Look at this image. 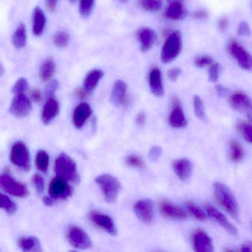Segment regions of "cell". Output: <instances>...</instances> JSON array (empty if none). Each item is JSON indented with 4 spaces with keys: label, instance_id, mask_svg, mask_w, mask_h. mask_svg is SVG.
Segmentation results:
<instances>
[{
    "label": "cell",
    "instance_id": "1",
    "mask_svg": "<svg viewBox=\"0 0 252 252\" xmlns=\"http://www.w3.org/2000/svg\"><path fill=\"white\" fill-rule=\"evenodd\" d=\"M214 192L215 198L221 207L233 218L238 220V203L229 188L222 183L215 182L214 184Z\"/></svg>",
    "mask_w": 252,
    "mask_h": 252
},
{
    "label": "cell",
    "instance_id": "2",
    "mask_svg": "<svg viewBox=\"0 0 252 252\" xmlns=\"http://www.w3.org/2000/svg\"><path fill=\"white\" fill-rule=\"evenodd\" d=\"M183 36L179 31L172 32L165 40L160 51V61L163 64L169 63L176 60L182 52Z\"/></svg>",
    "mask_w": 252,
    "mask_h": 252
},
{
    "label": "cell",
    "instance_id": "3",
    "mask_svg": "<svg viewBox=\"0 0 252 252\" xmlns=\"http://www.w3.org/2000/svg\"><path fill=\"white\" fill-rule=\"evenodd\" d=\"M55 172L57 176L64 178L69 182L79 183L80 177L74 160L65 153H61L55 162Z\"/></svg>",
    "mask_w": 252,
    "mask_h": 252
},
{
    "label": "cell",
    "instance_id": "4",
    "mask_svg": "<svg viewBox=\"0 0 252 252\" xmlns=\"http://www.w3.org/2000/svg\"><path fill=\"white\" fill-rule=\"evenodd\" d=\"M95 181L99 187L106 201L113 203L116 200L121 189L120 182L117 178L109 174H103L97 176Z\"/></svg>",
    "mask_w": 252,
    "mask_h": 252
},
{
    "label": "cell",
    "instance_id": "5",
    "mask_svg": "<svg viewBox=\"0 0 252 252\" xmlns=\"http://www.w3.org/2000/svg\"><path fill=\"white\" fill-rule=\"evenodd\" d=\"M228 51L240 68L252 73V55L237 41L228 42Z\"/></svg>",
    "mask_w": 252,
    "mask_h": 252
},
{
    "label": "cell",
    "instance_id": "6",
    "mask_svg": "<svg viewBox=\"0 0 252 252\" xmlns=\"http://www.w3.org/2000/svg\"><path fill=\"white\" fill-rule=\"evenodd\" d=\"M10 160L13 164L23 170L29 171L30 169V154L24 143L17 141L13 144L10 153Z\"/></svg>",
    "mask_w": 252,
    "mask_h": 252
},
{
    "label": "cell",
    "instance_id": "7",
    "mask_svg": "<svg viewBox=\"0 0 252 252\" xmlns=\"http://www.w3.org/2000/svg\"><path fill=\"white\" fill-rule=\"evenodd\" d=\"M0 186L5 192L19 197H26L29 195L27 187L23 183L15 181L8 172H4L0 177Z\"/></svg>",
    "mask_w": 252,
    "mask_h": 252
},
{
    "label": "cell",
    "instance_id": "8",
    "mask_svg": "<svg viewBox=\"0 0 252 252\" xmlns=\"http://www.w3.org/2000/svg\"><path fill=\"white\" fill-rule=\"evenodd\" d=\"M66 237L73 247L79 249H86L92 245L91 238L85 230L76 225H71L67 228Z\"/></svg>",
    "mask_w": 252,
    "mask_h": 252
},
{
    "label": "cell",
    "instance_id": "9",
    "mask_svg": "<svg viewBox=\"0 0 252 252\" xmlns=\"http://www.w3.org/2000/svg\"><path fill=\"white\" fill-rule=\"evenodd\" d=\"M230 105L234 110L243 113L252 123V99L242 92L232 94L229 97Z\"/></svg>",
    "mask_w": 252,
    "mask_h": 252
},
{
    "label": "cell",
    "instance_id": "10",
    "mask_svg": "<svg viewBox=\"0 0 252 252\" xmlns=\"http://www.w3.org/2000/svg\"><path fill=\"white\" fill-rule=\"evenodd\" d=\"M68 182L67 180L61 177H56L50 183L48 188L50 196L55 200L67 199L70 197L72 194V188Z\"/></svg>",
    "mask_w": 252,
    "mask_h": 252
},
{
    "label": "cell",
    "instance_id": "11",
    "mask_svg": "<svg viewBox=\"0 0 252 252\" xmlns=\"http://www.w3.org/2000/svg\"><path fill=\"white\" fill-rule=\"evenodd\" d=\"M32 109L30 98L24 94L15 95L10 106L11 114L17 118L26 117L30 113Z\"/></svg>",
    "mask_w": 252,
    "mask_h": 252
},
{
    "label": "cell",
    "instance_id": "12",
    "mask_svg": "<svg viewBox=\"0 0 252 252\" xmlns=\"http://www.w3.org/2000/svg\"><path fill=\"white\" fill-rule=\"evenodd\" d=\"M134 212L141 222L151 223L154 218V208L150 200H141L134 204Z\"/></svg>",
    "mask_w": 252,
    "mask_h": 252
},
{
    "label": "cell",
    "instance_id": "13",
    "mask_svg": "<svg viewBox=\"0 0 252 252\" xmlns=\"http://www.w3.org/2000/svg\"><path fill=\"white\" fill-rule=\"evenodd\" d=\"M159 209L161 215L165 218L178 221H184L187 219V213L184 209L167 200L160 202Z\"/></svg>",
    "mask_w": 252,
    "mask_h": 252
},
{
    "label": "cell",
    "instance_id": "14",
    "mask_svg": "<svg viewBox=\"0 0 252 252\" xmlns=\"http://www.w3.org/2000/svg\"><path fill=\"white\" fill-rule=\"evenodd\" d=\"M172 110L169 117V123L174 128L185 127L187 120L184 116L181 102L176 97L172 98Z\"/></svg>",
    "mask_w": 252,
    "mask_h": 252
},
{
    "label": "cell",
    "instance_id": "15",
    "mask_svg": "<svg viewBox=\"0 0 252 252\" xmlns=\"http://www.w3.org/2000/svg\"><path fill=\"white\" fill-rule=\"evenodd\" d=\"M90 218L96 226L107 231L110 235H116L117 234L114 221L108 215L98 212H93L90 215Z\"/></svg>",
    "mask_w": 252,
    "mask_h": 252
},
{
    "label": "cell",
    "instance_id": "16",
    "mask_svg": "<svg viewBox=\"0 0 252 252\" xmlns=\"http://www.w3.org/2000/svg\"><path fill=\"white\" fill-rule=\"evenodd\" d=\"M206 210L208 215L211 217V218L213 219L215 222H218L225 231H228L231 235H237L238 231H237V228L227 220L223 214L221 213L218 209L209 204L206 205Z\"/></svg>",
    "mask_w": 252,
    "mask_h": 252
},
{
    "label": "cell",
    "instance_id": "17",
    "mask_svg": "<svg viewBox=\"0 0 252 252\" xmlns=\"http://www.w3.org/2000/svg\"><path fill=\"white\" fill-rule=\"evenodd\" d=\"M192 242L195 252H212L214 251L212 239L202 230H197L193 234Z\"/></svg>",
    "mask_w": 252,
    "mask_h": 252
},
{
    "label": "cell",
    "instance_id": "18",
    "mask_svg": "<svg viewBox=\"0 0 252 252\" xmlns=\"http://www.w3.org/2000/svg\"><path fill=\"white\" fill-rule=\"evenodd\" d=\"M137 39L141 45L143 52H147L153 48L157 39V34L153 29L150 28H141L137 31Z\"/></svg>",
    "mask_w": 252,
    "mask_h": 252
},
{
    "label": "cell",
    "instance_id": "19",
    "mask_svg": "<svg viewBox=\"0 0 252 252\" xmlns=\"http://www.w3.org/2000/svg\"><path fill=\"white\" fill-rule=\"evenodd\" d=\"M127 85L122 80H118L115 82L111 93L112 103L116 107L126 105L128 104V97L126 95Z\"/></svg>",
    "mask_w": 252,
    "mask_h": 252
},
{
    "label": "cell",
    "instance_id": "20",
    "mask_svg": "<svg viewBox=\"0 0 252 252\" xmlns=\"http://www.w3.org/2000/svg\"><path fill=\"white\" fill-rule=\"evenodd\" d=\"M149 85L152 94L156 96H162L164 94V88L160 69L158 67L151 69L149 73Z\"/></svg>",
    "mask_w": 252,
    "mask_h": 252
},
{
    "label": "cell",
    "instance_id": "21",
    "mask_svg": "<svg viewBox=\"0 0 252 252\" xmlns=\"http://www.w3.org/2000/svg\"><path fill=\"white\" fill-rule=\"evenodd\" d=\"M93 110L88 103H82L76 107L73 114V122L76 128L84 126L90 116L92 115Z\"/></svg>",
    "mask_w": 252,
    "mask_h": 252
},
{
    "label": "cell",
    "instance_id": "22",
    "mask_svg": "<svg viewBox=\"0 0 252 252\" xmlns=\"http://www.w3.org/2000/svg\"><path fill=\"white\" fill-rule=\"evenodd\" d=\"M187 15L188 12L182 2H170L164 13L166 18L174 21L184 20Z\"/></svg>",
    "mask_w": 252,
    "mask_h": 252
},
{
    "label": "cell",
    "instance_id": "23",
    "mask_svg": "<svg viewBox=\"0 0 252 252\" xmlns=\"http://www.w3.org/2000/svg\"><path fill=\"white\" fill-rule=\"evenodd\" d=\"M172 168L177 176L182 181H187L192 173V164L188 159L180 158L174 160Z\"/></svg>",
    "mask_w": 252,
    "mask_h": 252
},
{
    "label": "cell",
    "instance_id": "24",
    "mask_svg": "<svg viewBox=\"0 0 252 252\" xmlns=\"http://www.w3.org/2000/svg\"><path fill=\"white\" fill-rule=\"evenodd\" d=\"M60 113V104L54 98H48L42 112V120L45 125L52 122Z\"/></svg>",
    "mask_w": 252,
    "mask_h": 252
},
{
    "label": "cell",
    "instance_id": "25",
    "mask_svg": "<svg viewBox=\"0 0 252 252\" xmlns=\"http://www.w3.org/2000/svg\"><path fill=\"white\" fill-rule=\"evenodd\" d=\"M46 24V17L43 11L39 7L35 8L33 15V33L36 36H40L43 33Z\"/></svg>",
    "mask_w": 252,
    "mask_h": 252
},
{
    "label": "cell",
    "instance_id": "26",
    "mask_svg": "<svg viewBox=\"0 0 252 252\" xmlns=\"http://www.w3.org/2000/svg\"><path fill=\"white\" fill-rule=\"evenodd\" d=\"M19 247L23 252H41L39 240L35 237H23L17 241Z\"/></svg>",
    "mask_w": 252,
    "mask_h": 252
},
{
    "label": "cell",
    "instance_id": "27",
    "mask_svg": "<svg viewBox=\"0 0 252 252\" xmlns=\"http://www.w3.org/2000/svg\"><path fill=\"white\" fill-rule=\"evenodd\" d=\"M103 76H104V72L102 70L98 69L91 70L85 77L84 81V88L90 93L92 92L96 88L98 82L102 79Z\"/></svg>",
    "mask_w": 252,
    "mask_h": 252
},
{
    "label": "cell",
    "instance_id": "28",
    "mask_svg": "<svg viewBox=\"0 0 252 252\" xmlns=\"http://www.w3.org/2000/svg\"><path fill=\"white\" fill-rule=\"evenodd\" d=\"M56 71V64L52 59H48L44 62L39 70V77L42 82L51 80Z\"/></svg>",
    "mask_w": 252,
    "mask_h": 252
},
{
    "label": "cell",
    "instance_id": "29",
    "mask_svg": "<svg viewBox=\"0 0 252 252\" xmlns=\"http://www.w3.org/2000/svg\"><path fill=\"white\" fill-rule=\"evenodd\" d=\"M27 42V32L26 28L23 23H21L17 28L13 35V45L17 49L24 48Z\"/></svg>",
    "mask_w": 252,
    "mask_h": 252
},
{
    "label": "cell",
    "instance_id": "30",
    "mask_svg": "<svg viewBox=\"0 0 252 252\" xmlns=\"http://www.w3.org/2000/svg\"><path fill=\"white\" fill-rule=\"evenodd\" d=\"M245 153L243 147L237 141H231L229 144V158L233 162L238 163L244 158Z\"/></svg>",
    "mask_w": 252,
    "mask_h": 252
},
{
    "label": "cell",
    "instance_id": "31",
    "mask_svg": "<svg viewBox=\"0 0 252 252\" xmlns=\"http://www.w3.org/2000/svg\"><path fill=\"white\" fill-rule=\"evenodd\" d=\"M185 205L189 214L191 217H193L194 219L201 221V222H204L206 220L207 216L200 206H197V204L191 201L186 202Z\"/></svg>",
    "mask_w": 252,
    "mask_h": 252
},
{
    "label": "cell",
    "instance_id": "32",
    "mask_svg": "<svg viewBox=\"0 0 252 252\" xmlns=\"http://www.w3.org/2000/svg\"><path fill=\"white\" fill-rule=\"evenodd\" d=\"M36 168L40 172L46 173L49 166V156L45 150H39L36 156Z\"/></svg>",
    "mask_w": 252,
    "mask_h": 252
},
{
    "label": "cell",
    "instance_id": "33",
    "mask_svg": "<svg viewBox=\"0 0 252 252\" xmlns=\"http://www.w3.org/2000/svg\"><path fill=\"white\" fill-rule=\"evenodd\" d=\"M140 6L148 12H158L163 6V0H138Z\"/></svg>",
    "mask_w": 252,
    "mask_h": 252
},
{
    "label": "cell",
    "instance_id": "34",
    "mask_svg": "<svg viewBox=\"0 0 252 252\" xmlns=\"http://www.w3.org/2000/svg\"><path fill=\"white\" fill-rule=\"evenodd\" d=\"M193 105H194V111L196 117L202 122H207V118L205 113L204 104L199 95H194L193 98Z\"/></svg>",
    "mask_w": 252,
    "mask_h": 252
},
{
    "label": "cell",
    "instance_id": "35",
    "mask_svg": "<svg viewBox=\"0 0 252 252\" xmlns=\"http://www.w3.org/2000/svg\"><path fill=\"white\" fill-rule=\"evenodd\" d=\"M0 206L9 215H14L17 211V206L5 194H1V204Z\"/></svg>",
    "mask_w": 252,
    "mask_h": 252
},
{
    "label": "cell",
    "instance_id": "36",
    "mask_svg": "<svg viewBox=\"0 0 252 252\" xmlns=\"http://www.w3.org/2000/svg\"><path fill=\"white\" fill-rule=\"evenodd\" d=\"M221 64L218 63H214L208 67V80L212 83H217L220 76Z\"/></svg>",
    "mask_w": 252,
    "mask_h": 252
},
{
    "label": "cell",
    "instance_id": "37",
    "mask_svg": "<svg viewBox=\"0 0 252 252\" xmlns=\"http://www.w3.org/2000/svg\"><path fill=\"white\" fill-rule=\"evenodd\" d=\"M95 0H80L79 2V13L82 17H89L94 9Z\"/></svg>",
    "mask_w": 252,
    "mask_h": 252
},
{
    "label": "cell",
    "instance_id": "38",
    "mask_svg": "<svg viewBox=\"0 0 252 252\" xmlns=\"http://www.w3.org/2000/svg\"><path fill=\"white\" fill-rule=\"evenodd\" d=\"M70 36L65 32H59L54 35V42L57 48H65L68 45Z\"/></svg>",
    "mask_w": 252,
    "mask_h": 252
},
{
    "label": "cell",
    "instance_id": "39",
    "mask_svg": "<svg viewBox=\"0 0 252 252\" xmlns=\"http://www.w3.org/2000/svg\"><path fill=\"white\" fill-rule=\"evenodd\" d=\"M215 63L213 57L209 55L197 56L194 60V64L197 68L209 67Z\"/></svg>",
    "mask_w": 252,
    "mask_h": 252
},
{
    "label": "cell",
    "instance_id": "40",
    "mask_svg": "<svg viewBox=\"0 0 252 252\" xmlns=\"http://www.w3.org/2000/svg\"><path fill=\"white\" fill-rule=\"evenodd\" d=\"M125 162L131 167L139 168V169L145 168V162L144 160L139 156H135V155L128 156L125 158Z\"/></svg>",
    "mask_w": 252,
    "mask_h": 252
},
{
    "label": "cell",
    "instance_id": "41",
    "mask_svg": "<svg viewBox=\"0 0 252 252\" xmlns=\"http://www.w3.org/2000/svg\"><path fill=\"white\" fill-rule=\"evenodd\" d=\"M28 88H29V83L27 79L25 78H20L13 87L12 91L15 95L23 94H25Z\"/></svg>",
    "mask_w": 252,
    "mask_h": 252
},
{
    "label": "cell",
    "instance_id": "42",
    "mask_svg": "<svg viewBox=\"0 0 252 252\" xmlns=\"http://www.w3.org/2000/svg\"><path fill=\"white\" fill-rule=\"evenodd\" d=\"M237 34L242 37H249L252 34V29L248 22L242 21L239 23L237 29Z\"/></svg>",
    "mask_w": 252,
    "mask_h": 252
},
{
    "label": "cell",
    "instance_id": "43",
    "mask_svg": "<svg viewBox=\"0 0 252 252\" xmlns=\"http://www.w3.org/2000/svg\"><path fill=\"white\" fill-rule=\"evenodd\" d=\"M239 129H240L241 133L243 134V137L248 142L252 144V126L248 125V124H240L239 125Z\"/></svg>",
    "mask_w": 252,
    "mask_h": 252
},
{
    "label": "cell",
    "instance_id": "44",
    "mask_svg": "<svg viewBox=\"0 0 252 252\" xmlns=\"http://www.w3.org/2000/svg\"><path fill=\"white\" fill-rule=\"evenodd\" d=\"M33 185L36 188V191L39 194L43 192L44 189H45V180L43 177L39 174H35L32 178Z\"/></svg>",
    "mask_w": 252,
    "mask_h": 252
},
{
    "label": "cell",
    "instance_id": "45",
    "mask_svg": "<svg viewBox=\"0 0 252 252\" xmlns=\"http://www.w3.org/2000/svg\"><path fill=\"white\" fill-rule=\"evenodd\" d=\"M161 147H158V146L152 147L151 150L149 152V158L152 161H156V160H158L159 158L161 156Z\"/></svg>",
    "mask_w": 252,
    "mask_h": 252
},
{
    "label": "cell",
    "instance_id": "46",
    "mask_svg": "<svg viewBox=\"0 0 252 252\" xmlns=\"http://www.w3.org/2000/svg\"><path fill=\"white\" fill-rule=\"evenodd\" d=\"M181 73H182V70H181L180 67H172V68L169 69V70H168V78H169L172 82H176L178 78L181 76Z\"/></svg>",
    "mask_w": 252,
    "mask_h": 252
},
{
    "label": "cell",
    "instance_id": "47",
    "mask_svg": "<svg viewBox=\"0 0 252 252\" xmlns=\"http://www.w3.org/2000/svg\"><path fill=\"white\" fill-rule=\"evenodd\" d=\"M59 82L57 80L52 81L49 85L47 87L46 95L48 98H51L54 97V94H55L57 90L58 89Z\"/></svg>",
    "mask_w": 252,
    "mask_h": 252
},
{
    "label": "cell",
    "instance_id": "48",
    "mask_svg": "<svg viewBox=\"0 0 252 252\" xmlns=\"http://www.w3.org/2000/svg\"><path fill=\"white\" fill-rule=\"evenodd\" d=\"M209 12L206 9H203V8L196 10L193 13V17L197 20H206L209 17Z\"/></svg>",
    "mask_w": 252,
    "mask_h": 252
},
{
    "label": "cell",
    "instance_id": "49",
    "mask_svg": "<svg viewBox=\"0 0 252 252\" xmlns=\"http://www.w3.org/2000/svg\"><path fill=\"white\" fill-rule=\"evenodd\" d=\"M229 26L228 19L225 17H221L218 21V28L221 32H225Z\"/></svg>",
    "mask_w": 252,
    "mask_h": 252
},
{
    "label": "cell",
    "instance_id": "50",
    "mask_svg": "<svg viewBox=\"0 0 252 252\" xmlns=\"http://www.w3.org/2000/svg\"><path fill=\"white\" fill-rule=\"evenodd\" d=\"M31 97H32V99H33L35 102H40L42 99V92H41L40 90L38 89V88H34V89L32 90V92H31Z\"/></svg>",
    "mask_w": 252,
    "mask_h": 252
},
{
    "label": "cell",
    "instance_id": "51",
    "mask_svg": "<svg viewBox=\"0 0 252 252\" xmlns=\"http://www.w3.org/2000/svg\"><path fill=\"white\" fill-rule=\"evenodd\" d=\"M90 92L87 91L85 88H77L75 90V95L79 97L80 99H86L89 96Z\"/></svg>",
    "mask_w": 252,
    "mask_h": 252
},
{
    "label": "cell",
    "instance_id": "52",
    "mask_svg": "<svg viewBox=\"0 0 252 252\" xmlns=\"http://www.w3.org/2000/svg\"><path fill=\"white\" fill-rule=\"evenodd\" d=\"M215 90H216L218 96L220 97V98L225 96L228 93V90L225 87H224L223 85H217L216 87H215Z\"/></svg>",
    "mask_w": 252,
    "mask_h": 252
},
{
    "label": "cell",
    "instance_id": "53",
    "mask_svg": "<svg viewBox=\"0 0 252 252\" xmlns=\"http://www.w3.org/2000/svg\"><path fill=\"white\" fill-rule=\"evenodd\" d=\"M145 121L146 115L144 112H141V113H138L136 116V118H135V122H136L137 125H144Z\"/></svg>",
    "mask_w": 252,
    "mask_h": 252
},
{
    "label": "cell",
    "instance_id": "54",
    "mask_svg": "<svg viewBox=\"0 0 252 252\" xmlns=\"http://www.w3.org/2000/svg\"><path fill=\"white\" fill-rule=\"evenodd\" d=\"M59 0H46L47 8L50 11H54L57 7Z\"/></svg>",
    "mask_w": 252,
    "mask_h": 252
},
{
    "label": "cell",
    "instance_id": "55",
    "mask_svg": "<svg viewBox=\"0 0 252 252\" xmlns=\"http://www.w3.org/2000/svg\"><path fill=\"white\" fill-rule=\"evenodd\" d=\"M240 251L243 252H252V242L247 241L243 243V244L241 246Z\"/></svg>",
    "mask_w": 252,
    "mask_h": 252
},
{
    "label": "cell",
    "instance_id": "56",
    "mask_svg": "<svg viewBox=\"0 0 252 252\" xmlns=\"http://www.w3.org/2000/svg\"><path fill=\"white\" fill-rule=\"evenodd\" d=\"M54 202H55V199L53 198L51 196L50 197H48V196H45V197H43V203L45 206H51L54 204Z\"/></svg>",
    "mask_w": 252,
    "mask_h": 252
},
{
    "label": "cell",
    "instance_id": "57",
    "mask_svg": "<svg viewBox=\"0 0 252 252\" xmlns=\"http://www.w3.org/2000/svg\"><path fill=\"white\" fill-rule=\"evenodd\" d=\"M168 2H182L183 0H167Z\"/></svg>",
    "mask_w": 252,
    "mask_h": 252
},
{
    "label": "cell",
    "instance_id": "58",
    "mask_svg": "<svg viewBox=\"0 0 252 252\" xmlns=\"http://www.w3.org/2000/svg\"><path fill=\"white\" fill-rule=\"evenodd\" d=\"M0 68H1V76H2V74H3L4 73V68L3 67H2V65H1Z\"/></svg>",
    "mask_w": 252,
    "mask_h": 252
},
{
    "label": "cell",
    "instance_id": "59",
    "mask_svg": "<svg viewBox=\"0 0 252 252\" xmlns=\"http://www.w3.org/2000/svg\"><path fill=\"white\" fill-rule=\"evenodd\" d=\"M76 1V0H70V2H71V3H74Z\"/></svg>",
    "mask_w": 252,
    "mask_h": 252
},
{
    "label": "cell",
    "instance_id": "60",
    "mask_svg": "<svg viewBox=\"0 0 252 252\" xmlns=\"http://www.w3.org/2000/svg\"><path fill=\"white\" fill-rule=\"evenodd\" d=\"M120 1L122 2H126V0H120Z\"/></svg>",
    "mask_w": 252,
    "mask_h": 252
}]
</instances>
